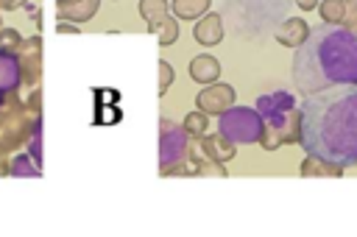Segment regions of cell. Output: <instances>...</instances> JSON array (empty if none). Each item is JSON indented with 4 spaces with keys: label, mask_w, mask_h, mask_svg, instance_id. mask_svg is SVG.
<instances>
[{
    "label": "cell",
    "mask_w": 357,
    "mask_h": 237,
    "mask_svg": "<svg viewBox=\"0 0 357 237\" xmlns=\"http://www.w3.org/2000/svg\"><path fill=\"white\" fill-rule=\"evenodd\" d=\"M17 59H20V67H25L28 70V75H25V81L33 86L36 81H39V64H42V50H39V36H33V39H28V42H22L20 45V50H17Z\"/></svg>",
    "instance_id": "obj_11"
},
{
    "label": "cell",
    "mask_w": 357,
    "mask_h": 237,
    "mask_svg": "<svg viewBox=\"0 0 357 237\" xmlns=\"http://www.w3.org/2000/svg\"><path fill=\"white\" fill-rule=\"evenodd\" d=\"M156 67H159V89H156V92L165 95V92L170 89V84H173V67H170V61H165V59H162Z\"/></svg>",
    "instance_id": "obj_24"
},
{
    "label": "cell",
    "mask_w": 357,
    "mask_h": 237,
    "mask_svg": "<svg viewBox=\"0 0 357 237\" xmlns=\"http://www.w3.org/2000/svg\"><path fill=\"white\" fill-rule=\"evenodd\" d=\"M301 137L307 153L340 167L357 165V84L329 86L307 95L298 106Z\"/></svg>",
    "instance_id": "obj_1"
},
{
    "label": "cell",
    "mask_w": 357,
    "mask_h": 237,
    "mask_svg": "<svg viewBox=\"0 0 357 237\" xmlns=\"http://www.w3.org/2000/svg\"><path fill=\"white\" fill-rule=\"evenodd\" d=\"M170 3L167 0H139V14L142 20H148V33H153L159 28V22H165L170 14Z\"/></svg>",
    "instance_id": "obj_16"
},
{
    "label": "cell",
    "mask_w": 357,
    "mask_h": 237,
    "mask_svg": "<svg viewBox=\"0 0 357 237\" xmlns=\"http://www.w3.org/2000/svg\"><path fill=\"white\" fill-rule=\"evenodd\" d=\"M298 170H301V176H312V178H318V176L340 178L346 167H340V165H335V162H326V159H321V156L307 153V159L301 162V167H298Z\"/></svg>",
    "instance_id": "obj_15"
},
{
    "label": "cell",
    "mask_w": 357,
    "mask_h": 237,
    "mask_svg": "<svg viewBox=\"0 0 357 237\" xmlns=\"http://www.w3.org/2000/svg\"><path fill=\"white\" fill-rule=\"evenodd\" d=\"M28 0H0V8L3 11H14V8H20V6H25Z\"/></svg>",
    "instance_id": "obj_26"
},
{
    "label": "cell",
    "mask_w": 357,
    "mask_h": 237,
    "mask_svg": "<svg viewBox=\"0 0 357 237\" xmlns=\"http://www.w3.org/2000/svg\"><path fill=\"white\" fill-rule=\"evenodd\" d=\"M262 117L259 145L265 151H276L287 142H298L301 137V112L296 109V98L290 92H271L257 98L254 106Z\"/></svg>",
    "instance_id": "obj_3"
},
{
    "label": "cell",
    "mask_w": 357,
    "mask_h": 237,
    "mask_svg": "<svg viewBox=\"0 0 357 237\" xmlns=\"http://www.w3.org/2000/svg\"><path fill=\"white\" fill-rule=\"evenodd\" d=\"M25 109H11V114L3 117V128H0V148H11L17 142L25 139V131H28V120L22 114Z\"/></svg>",
    "instance_id": "obj_9"
},
{
    "label": "cell",
    "mask_w": 357,
    "mask_h": 237,
    "mask_svg": "<svg viewBox=\"0 0 357 237\" xmlns=\"http://www.w3.org/2000/svg\"><path fill=\"white\" fill-rule=\"evenodd\" d=\"M318 14L329 25H343L346 17V0H318Z\"/></svg>",
    "instance_id": "obj_18"
},
{
    "label": "cell",
    "mask_w": 357,
    "mask_h": 237,
    "mask_svg": "<svg viewBox=\"0 0 357 237\" xmlns=\"http://www.w3.org/2000/svg\"><path fill=\"white\" fill-rule=\"evenodd\" d=\"M212 0H173L170 3V11L176 20H198L206 14Z\"/></svg>",
    "instance_id": "obj_17"
},
{
    "label": "cell",
    "mask_w": 357,
    "mask_h": 237,
    "mask_svg": "<svg viewBox=\"0 0 357 237\" xmlns=\"http://www.w3.org/2000/svg\"><path fill=\"white\" fill-rule=\"evenodd\" d=\"M100 0H59L56 14L61 20H73V22H86L95 11H98Z\"/></svg>",
    "instance_id": "obj_13"
},
{
    "label": "cell",
    "mask_w": 357,
    "mask_h": 237,
    "mask_svg": "<svg viewBox=\"0 0 357 237\" xmlns=\"http://www.w3.org/2000/svg\"><path fill=\"white\" fill-rule=\"evenodd\" d=\"M20 81H22V67L17 53L0 50V95H14Z\"/></svg>",
    "instance_id": "obj_10"
},
{
    "label": "cell",
    "mask_w": 357,
    "mask_h": 237,
    "mask_svg": "<svg viewBox=\"0 0 357 237\" xmlns=\"http://www.w3.org/2000/svg\"><path fill=\"white\" fill-rule=\"evenodd\" d=\"M218 131L229 137L234 145H251V142H259L262 137V117L257 109L229 106L218 120Z\"/></svg>",
    "instance_id": "obj_4"
},
{
    "label": "cell",
    "mask_w": 357,
    "mask_h": 237,
    "mask_svg": "<svg viewBox=\"0 0 357 237\" xmlns=\"http://www.w3.org/2000/svg\"><path fill=\"white\" fill-rule=\"evenodd\" d=\"M343 25L357 31V0H346V17H343Z\"/></svg>",
    "instance_id": "obj_25"
},
{
    "label": "cell",
    "mask_w": 357,
    "mask_h": 237,
    "mask_svg": "<svg viewBox=\"0 0 357 237\" xmlns=\"http://www.w3.org/2000/svg\"><path fill=\"white\" fill-rule=\"evenodd\" d=\"M354 167H357V165H354Z\"/></svg>",
    "instance_id": "obj_30"
},
{
    "label": "cell",
    "mask_w": 357,
    "mask_h": 237,
    "mask_svg": "<svg viewBox=\"0 0 357 237\" xmlns=\"http://www.w3.org/2000/svg\"><path fill=\"white\" fill-rule=\"evenodd\" d=\"M195 106L204 114H223L229 106H234V89L229 84H206V89H201L195 95Z\"/></svg>",
    "instance_id": "obj_6"
},
{
    "label": "cell",
    "mask_w": 357,
    "mask_h": 237,
    "mask_svg": "<svg viewBox=\"0 0 357 237\" xmlns=\"http://www.w3.org/2000/svg\"><path fill=\"white\" fill-rule=\"evenodd\" d=\"M201 145H204L206 159L220 162V165H226L229 159L237 156V145H234L229 137H223L220 131H218V134H204V137H201Z\"/></svg>",
    "instance_id": "obj_8"
},
{
    "label": "cell",
    "mask_w": 357,
    "mask_h": 237,
    "mask_svg": "<svg viewBox=\"0 0 357 237\" xmlns=\"http://www.w3.org/2000/svg\"><path fill=\"white\" fill-rule=\"evenodd\" d=\"M296 89L307 98L329 86L357 84V31L346 25H318L293 56Z\"/></svg>",
    "instance_id": "obj_2"
},
{
    "label": "cell",
    "mask_w": 357,
    "mask_h": 237,
    "mask_svg": "<svg viewBox=\"0 0 357 237\" xmlns=\"http://www.w3.org/2000/svg\"><path fill=\"white\" fill-rule=\"evenodd\" d=\"M153 33H156V39H159L162 47L173 45V42L178 39V20H176V17H167L165 22H159V28H156Z\"/></svg>",
    "instance_id": "obj_20"
},
{
    "label": "cell",
    "mask_w": 357,
    "mask_h": 237,
    "mask_svg": "<svg viewBox=\"0 0 357 237\" xmlns=\"http://www.w3.org/2000/svg\"><path fill=\"white\" fill-rule=\"evenodd\" d=\"M0 173H8V165H0Z\"/></svg>",
    "instance_id": "obj_29"
},
{
    "label": "cell",
    "mask_w": 357,
    "mask_h": 237,
    "mask_svg": "<svg viewBox=\"0 0 357 237\" xmlns=\"http://www.w3.org/2000/svg\"><path fill=\"white\" fill-rule=\"evenodd\" d=\"M218 75H220V64H218L215 56L201 53V56H195L190 61V78L192 81H198V84H215Z\"/></svg>",
    "instance_id": "obj_14"
},
{
    "label": "cell",
    "mask_w": 357,
    "mask_h": 237,
    "mask_svg": "<svg viewBox=\"0 0 357 237\" xmlns=\"http://www.w3.org/2000/svg\"><path fill=\"white\" fill-rule=\"evenodd\" d=\"M190 151V134L184 125L173 123L170 117L159 120V173L165 176L167 167L178 165L187 159Z\"/></svg>",
    "instance_id": "obj_5"
},
{
    "label": "cell",
    "mask_w": 357,
    "mask_h": 237,
    "mask_svg": "<svg viewBox=\"0 0 357 237\" xmlns=\"http://www.w3.org/2000/svg\"><path fill=\"white\" fill-rule=\"evenodd\" d=\"M8 173H11V176H39L42 167H39L28 153H17V156H11V162H8Z\"/></svg>",
    "instance_id": "obj_19"
},
{
    "label": "cell",
    "mask_w": 357,
    "mask_h": 237,
    "mask_svg": "<svg viewBox=\"0 0 357 237\" xmlns=\"http://www.w3.org/2000/svg\"><path fill=\"white\" fill-rule=\"evenodd\" d=\"M25 39L14 31V28H0V50H8V53H17L20 50V45H22Z\"/></svg>",
    "instance_id": "obj_22"
},
{
    "label": "cell",
    "mask_w": 357,
    "mask_h": 237,
    "mask_svg": "<svg viewBox=\"0 0 357 237\" xmlns=\"http://www.w3.org/2000/svg\"><path fill=\"white\" fill-rule=\"evenodd\" d=\"M59 31H61V33H64V31H70V33H75L78 28H75V25H64V22H61V25H59Z\"/></svg>",
    "instance_id": "obj_28"
},
{
    "label": "cell",
    "mask_w": 357,
    "mask_h": 237,
    "mask_svg": "<svg viewBox=\"0 0 357 237\" xmlns=\"http://www.w3.org/2000/svg\"><path fill=\"white\" fill-rule=\"evenodd\" d=\"M192 36L201 45H206V47L218 45L223 39V20H220V14H204V17H198V22L192 28Z\"/></svg>",
    "instance_id": "obj_12"
},
{
    "label": "cell",
    "mask_w": 357,
    "mask_h": 237,
    "mask_svg": "<svg viewBox=\"0 0 357 237\" xmlns=\"http://www.w3.org/2000/svg\"><path fill=\"white\" fill-rule=\"evenodd\" d=\"M181 125L187 128V134H190V137H204V134H206L209 120H206V114L198 109V112H190V114L184 117V123H181Z\"/></svg>",
    "instance_id": "obj_21"
},
{
    "label": "cell",
    "mask_w": 357,
    "mask_h": 237,
    "mask_svg": "<svg viewBox=\"0 0 357 237\" xmlns=\"http://www.w3.org/2000/svg\"><path fill=\"white\" fill-rule=\"evenodd\" d=\"M310 31H312V28H310L301 17H290V20H284V22L273 31V36H276V42L284 45V47H298V45L307 42Z\"/></svg>",
    "instance_id": "obj_7"
},
{
    "label": "cell",
    "mask_w": 357,
    "mask_h": 237,
    "mask_svg": "<svg viewBox=\"0 0 357 237\" xmlns=\"http://www.w3.org/2000/svg\"><path fill=\"white\" fill-rule=\"evenodd\" d=\"M195 176H220V178H226V176H229V170H226V165L206 159V162H198V170H195Z\"/></svg>",
    "instance_id": "obj_23"
},
{
    "label": "cell",
    "mask_w": 357,
    "mask_h": 237,
    "mask_svg": "<svg viewBox=\"0 0 357 237\" xmlns=\"http://www.w3.org/2000/svg\"><path fill=\"white\" fill-rule=\"evenodd\" d=\"M296 3H298V8H304V11L318 8V0H296Z\"/></svg>",
    "instance_id": "obj_27"
}]
</instances>
